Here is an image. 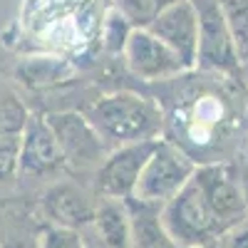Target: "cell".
I'll return each mask as SVG.
<instances>
[{
  "instance_id": "obj_1",
  "label": "cell",
  "mask_w": 248,
  "mask_h": 248,
  "mask_svg": "<svg viewBox=\"0 0 248 248\" xmlns=\"http://www.w3.org/2000/svg\"><path fill=\"white\" fill-rule=\"evenodd\" d=\"M119 87H134L156 102L164 117L161 139L196 167L248 159V85L241 77L191 67L152 85Z\"/></svg>"
},
{
  "instance_id": "obj_2",
  "label": "cell",
  "mask_w": 248,
  "mask_h": 248,
  "mask_svg": "<svg viewBox=\"0 0 248 248\" xmlns=\"http://www.w3.org/2000/svg\"><path fill=\"white\" fill-rule=\"evenodd\" d=\"M102 0H23L17 10V40L25 52H50L72 60L85 70L97 65L99 32L105 20Z\"/></svg>"
},
{
  "instance_id": "obj_3",
  "label": "cell",
  "mask_w": 248,
  "mask_h": 248,
  "mask_svg": "<svg viewBox=\"0 0 248 248\" xmlns=\"http://www.w3.org/2000/svg\"><path fill=\"white\" fill-rule=\"evenodd\" d=\"M90 119L107 149H119L127 144L156 141L164 132V117L159 105L134 87H112L77 107Z\"/></svg>"
},
{
  "instance_id": "obj_4",
  "label": "cell",
  "mask_w": 248,
  "mask_h": 248,
  "mask_svg": "<svg viewBox=\"0 0 248 248\" xmlns=\"http://www.w3.org/2000/svg\"><path fill=\"white\" fill-rule=\"evenodd\" d=\"M159 218L179 248H214L216 238L226 231L194 176L159 209Z\"/></svg>"
},
{
  "instance_id": "obj_5",
  "label": "cell",
  "mask_w": 248,
  "mask_h": 248,
  "mask_svg": "<svg viewBox=\"0 0 248 248\" xmlns=\"http://www.w3.org/2000/svg\"><path fill=\"white\" fill-rule=\"evenodd\" d=\"M70 176L67 161L60 152V144L50 129L43 112L32 109L23 129L20 144V164H17V184L25 191H40L47 184Z\"/></svg>"
},
{
  "instance_id": "obj_6",
  "label": "cell",
  "mask_w": 248,
  "mask_h": 248,
  "mask_svg": "<svg viewBox=\"0 0 248 248\" xmlns=\"http://www.w3.org/2000/svg\"><path fill=\"white\" fill-rule=\"evenodd\" d=\"M99 196L90 181L79 176H62L45 189H40L35 201V214L43 223L62 226V229L90 231L97 214Z\"/></svg>"
},
{
  "instance_id": "obj_7",
  "label": "cell",
  "mask_w": 248,
  "mask_h": 248,
  "mask_svg": "<svg viewBox=\"0 0 248 248\" xmlns=\"http://www.w3.org/2000/svg\"><path fill=\"white\" fill-rule=\"evenodd\" d=\"M50 129L60 144V152L67 161L70 176H92L105 156L109 154L107 144L99 139L90 119L79 109H52L43 112Z\"/></svg>"
},
{
  "instance_id": "obj_8",
  "label": "cell",
  "mask_w": 248,
  "mask_h": 248,
  "mask_svg": "<svg viewBox=\"0 0 248 248\" xmlns=\"http://www.w3.org/2000/svg\"><path fill=\"white\" fill-rule=\"evenodd\" d=\"M194 171H196V164L181 149H176L167 139H156L154 152L144 164L132 199L161 209L164 203L174 199L189 184Z\"/></svg>"
},
{
  "instance_id": "obj_9",
  "label": "cell",
  "mask_w": 248,
  "mask_h": 248,
  "mask_svg": "<svg viewBox=\"0 0 248 248\" xmlns=\"http://www.w3.org/2000/svg\"><path fill=\"white\" fill-rule=\"evenodd\" d=\"M119 62H122V72L129 77L127 82H134V85H152V82L169 79L184 70H189L181 62V57L147 28L132 30Z\"/></svg>"
},
{
  "instance_id": "obj_10",
  "label": "cell",
  "mask_w": 248,
  "mask_h": 248,
  "mask_svg": "<svg viewBox=\"0 0 248 248\" xmlns=\"http://www.w3.org/2000/svg\"><path fill=\"white\" fill-rule=\"evenodd\" d=\"M154 144L156 141H139L112 149L87 179L94 194L99 199H119V201L132 199L144 164L154 152Z\"/></svg>"
},
{
  "instance_id": "obj_11",
  "label": "cell",
  "mask_w": 248,
  "mask_h": 248,
  "mask_svg": "<svg viewBox=\"0 0 248 248\" xmlns=\"http://www.w3.org/2000/svg\"><path fill=\"white\" fill-rule=\"evenodd\" d=\"M13 82L32 94H50L60 92L67 85L79 79L82 70L72 60L50 55V52H25L13 65Z\"/></svg>"
},
{
  "instance_id": "obj_12",
  "label": "cell",
  "mask_w": 248,
  "mask_h": 248,
  "mask_svg": "<svg viewBox=\"0 0 248 248\" xmlns=\"http://www.w3.org/2000/svg\"><path fill=\"white\" fill-rule=\"evenodd\" d=\"M147 30H152L164 45H169L189 70L196 65L199 10L191 0H176L169 8H164Z\"/></svg>"
},
{
  "instance_id": "obj_13",
  "label": "cell",
  "mask_w": 248,
  "mask_h": 248,
  "mask_svg": "<svg viewBox=\"0 0 248 248\" xmlns=\"http://www.w3.org/2000/svg\"><path fill=\"white\" fill-rule=\"evenodd\" d=\"M90 231L99 248H132L127 203L119 199H99Z\"/></svg>"
},
{
  "instance_id": "obj_14",
  "label": "cell",
  "mask_w": 248,
  "mask_h": 248,
  "mask_svg": "<svg viewBox=\"0 0 248 248\" xmlns=\"http://www.w3.org/2000/svg\"><path fill=\"white\" fill-rule=\"evenodd\" d=\"M129 209V229H132V248H179L169 233L164 231L159 209L137 199L124 201Z\"/></svg>"
},
{
  "instance_id": "obj_15",
  "label": "cell",
  "mask_w": 248,
  "mask_h": 248,
  "mask_svg": "<svg viewBox=\"0 0 248 248\" xmlns=\"http://www.w3.org/2000/svg\"><path fill=\"white\" fill-rule=\"evenodd\" d=\"M132 30L134 28H132L129 20L114 5H107L105 20H102V32H99V55L105 60H119Z\"/></svg>"
},
{
  "instance_id": "obj_16",
  "label": "cell",
  "mask_w": 248,
  "mask_h": 248,
  "mask_svg": "<svg viewBox=\"0 0 248 248\" xmlns=\"http://www.w3.org/2000/svg\"><path fill=\"white\" fill-rule=\"evenodd\" d=\"M229 28L238 62H248V0H216Z\"/></svg>"
},
{
  "instance_id": "obj_17",
  "label": "cell",
  "mask_w": 248,
  "mask_h": 248,
  "mask_svg": "<svg viewBox=\"0 0 248 248\" xmlns=\"http://www.w3.org/2000/svg\"><path fill=\"white\" fill-rule=\"evenodd\" d=\"M30 107L17 90L0 85V129L3 132H23L30 119Z\"/></svg>"
},
{
  "instance_id": "obj_18",
  "label": "cell",
  "mask_w": 248,
  "mask_h": 248,
  "mask_svg": "<svg viewBox=\"0 0 248 248\" xmlns=\"http://www.w3.org/2000/svg\"><path fill=\"white\" fill-rule=\"evenodd\" d=\"M176 0H112V5L129 20L132 28H149L154 17Z\"/></svg>"
},
{
  "instance_id": "obj_19",
  "label": "cell",
  "mask_w": 248,
  "mask_h": 248,
  "mask_svg": "<svg viewBox=\"0 0 248 248\" xmlns=\"http://www.w3.org/2000/svg\"><path fill=\"white\" fill-rule=\"evenodd\" d=\"M87 233L90 231H75L52 223H40L37 248H92Z\"/></svg>"
},
{
  "instance_id": "obj_20",
  "label": "cell",
  "mask_w": 248,
  "mask_h": 248,
  "mask_svg": "<svg viewBox=\"0 0 248 248\" xmlns=\"http://www.w3.org/2000/svg\"><path fill=\"white\" fill-rule=\"evenodd\" d=\"M20 144H23V132H3L0 129V186L17 181Z\"/></svg>"
},
{
  "instance_id": "obj_21",
  "label": "cell",
  "mask_w": 248,
  "mask_h": 248,
  "mask_svg": "<svg viewBox=\"0 0 248 248\" xmlns=\"http://www.w3.org/2000/svg\"><path fill=\"white\" fill-rule=\"evenodd\" d=\"M214 248H248V216L243 221L233 223L231 229H226L216 238Z\"/></svg>"
},
{
  "instance_id": "obj_22",
  "label": "cell",
  "mask_w": 248,
  "mask_h": 248,
  "mask_svg": "<svg viewBox=\"0 0 248 248\" xmlns=\"http://www.w3.org/2000/svg\"><path fill=\"white\" fill-rule=\"evenodd\" d=\"M241 186H243V196H246V203H248V159L241 164Z\"/></svg>"
},
{
  "instance_id": "obj_23",
  "label": "cell",
  "mask_w": 248,
  "mask_h": 248,
  "mask_svg": "<svg viewBox=\"0 0 248 248\" xmlns=\"http://www.w3.org/2000/svg\"><path fill=\"white\" fill-rule=\"evenodd\" d=\"M241 79L248 85V62H243V65H241Z\"/></svg>"
}]
</instances>
